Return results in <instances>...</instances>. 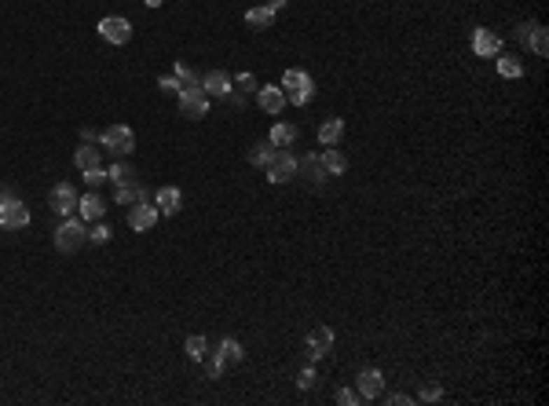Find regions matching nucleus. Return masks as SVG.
Returning <instances> with one entry per match:
<instances>
[{
    "mask_svg": "<svg viewBox=\"0 0 549 406\" xmlns=\"http://www.w3.org/2000/svg\"><path fill=\"white\" fill-rule=\"evenodd\" d=\"M531 29H535V22H524V26H516V41H520V44H527Z\"/></svg>",
    "mask_w": 549,
    "mask_h": 406,
    "instance_id": "nucleus-37",
    "label": "nucleus"
},
{
    "mask_svg": "<svg viewBox=\"0 0 549 406\" xmlns=\"http://www.w3.org/2000/svg\"><path fill=\"white\" fill-rule=\"evenodd\" d=\"M180 113L190 118V121H202L209 113V95L205 92H183L180 95Z\"/></svg>",
    "mask_w": 549,
    "mask_h": 406,
    "instance_id": "nucleus-14",
    "label": "nucleus"
},
{
    "mask_svg": "<svg viewBox=\"0 0 549 406\" xmlns=\"http://www.w3.org/2000/svg\"><path fill=\"white\" fill-rule=\"evenodd\" d=\"M267 8H271V11H282V8H286V0H267Z\"/></svg>",
    "mask_w": 549,
    "mask_h": 406,
    "instance_id": "nucleus-40",
    "label": "nucleus"
},
{
    "mask_svg": "<svg viewBox=\"0 0 549 406\" xmlns=\"http://www.w3.org/2000/svg\"><path fill=\"white\" fill-rule=\"evenodd\" d=\"M231 77L223 74V70H213V74H202V92L209 95V99H228L231 95Z\"/></svg>",
    "mask_w": 549,
    "mask_h": 406,
    "instance_id": "nucleus-12",
    "label": "nucleus"
},
{
    "mask_svg": "<svg viewBox=\"0 0 549 406\" xmlns=\"http://www.w3.org/2000/svg\"><path fill=\"white\" fill-rule=\"evenodd\" d=\"M381 392H384V373L377 366H366L359 373V396L363 399H381Z\"/></svg>",
    "mask_w": 549,
    "mask_h": 406,
    "instance_id": "nucleus-17",
    "label": "nucleus"
},
{
    "mask_svg": "<svg viewBox=\"0 0 549 406\" xmlns=\"http://www.w3.org/2000/svg\"><path fill=\"white\" fill-rule=\"evenodd\" d=\"M341 136H345V121L341 118H330V121L319 125V143H322V147H337Z\"/></svg>",
    "mask_w": 549,
    "mask_h": 406,
    "instance_id": "nucleus-20",
    "label": "nucleus"
},
{
    "mask_svg": "<svg viewBox=\"0 0 549 406\" xmlns=\"http://www.w3.org/2000/svg\"><path fill=\"white\" fill-rule=\"evenodd\" d=\"M297 136H300V132H297L293 125H286V121H279V125L271 128V139H267V143H271L274 150H289V147H293V143H297Z\"/></svg>",
    "mask_w": 549,
    "mask_h": 406,
    "instance_id": "nucleus-19",
    "label": "nucleus"
},
{
    "mask_svg": "<svg viewBox=\"0 0 549 406\" xmlns=\"http://www.w3.org/2000/svg\"><path fill=\"white\" fill-rule=\"evenodd\" d=\"M256 103H260L264 113L279 118V113L286 110V92H282L279 85H264V88H256Z\"/></svg>",
    "mask_w": 549,
    "mask_h": 406,
    "instance_id": "nucleus-11",
    "label": "nucleus"
},
{
    "mask_svg": "<svg viewBox=\"0 0 549 406\" xmlns=\"http://www.w3.org/2000/svg\"><path fill=\"white\" fill-rule=\"evenodd\" d=\"M99 37L110 41V44H128L132 41V22L121 19V15H106V19L99 22Z\"/></svg>",
    "mask_w": 549,
    "mask_h": 406,
    "instance_id": "nucleus-8",
    "label": "nucleus"
},
{
    "mask_svg": "<svg viewBox=\"0 0 549 406\" xmlns=\"http://www.w3.org/2000/svg\"><path fill=\"white\" fill-rule=\"evenodd\" d=\"M322 169H326V176H341L348 169V158L330 147V150H322Z\"/></svg>",
    "mask_w": 549,
    "mask_h": 406,
    "instance_id": "nucleus-24",
    "label": "nucleus"
},
{
    "mask_svg": "<svg viewBox=\"0 0 549 406\" xmlns=\"http://www.w3.org/2000/svg\"><path fill=\"white\" fill-rule=\"evenodd\" d=\"M228 103H231V106H246V95H242V92H231Z\"/></svg>",
    "mask_w": 549,
    "mask_h": 406,
    "instance_id": "nucleus-38",
    "label": "nucleus"
},
{
    "mask_svg": "<svg viewBox=\"0 0 549 406\" xmlns=\"http://www.w3.org/2000/svg\"><path fill=\"white\" fill-rule=\"evenodd\" d=\"M389 402H392V406H403V402H410V396H407V392H396V396H389Z\"/></svg>",
    "mask_w": 549,
    "mask_h": 406,
    "instance_id": "nucleus-39",
    "label": "nucleus"
},
{
    "mask_svg": "<svg viewBox=\"0 0 549 406\" xmlns=\"http://www.w3.org/2000/svg\"><path fill=\"white\" fill-rule=\"evenodd\" d=\"M85 241H88L85 220H62V223L55 227V249H59V253H77Z\"/></svg>",
    "mask_w": 549,
    "mask_h": 406,
    "instance_id": "nucleus-2",
    "label": "nucleus"
},
{
    "mask_svg": "<svg viewBox=\"0 0 549 406\" xmlns=\"http://www.w3.org/2000/svg\"><path fill=\"white\" fill-rule=\"evenodd\" d=\"M297 384H300V392H312V388H315V370H312V366H304V370H300V377H297Z\"/></svg>",
    "mask_w": 549,
    "mask_h": 406,
    "instance_id": "nucleus-33",
    "label": "nucleus"
},
{
    "mask_svg": "<svg viewBox=\"0 0 549 406\" xmlns=\"http://www.w3.org/2000/svg\"><path fill=\"white\" fill-rule=\"evenodd\" d=\"M498 74H502V77H520V74H524V66H520V59L498 55Z\"/></svg>",
    "mask_w": 549,
    "mask_h": 406,
    "instance_id": "nucleus-29",
    "label": "nucleus"
},
{
    "mask_svg": "<svg viewBox=\"0 0 549 406\" xmlns=\"http://www.w3.org/2000/svg\"><path fill=\"white\" fill-rule=\"evenodd\" d=\"M106 180H114V187L118 183H136V169L128 165V161H114V165L106 169Z\"/></svg>",
    "mask_w": 549,
    "mask_h": 406,
    "instance_id": "nucleus-26",
    "label": "nucleus"
},
{
    "mask_svg": "<svg viewBox=\"0 0 549 406\" xmlns=\"http://www.w3.org/2000/svg\"><path fill=\"white\" fill-rule=\"evenodd\" d=\"M417 399H422V402H436V399H443V388L440 384H425L422 392H417Z\"/></svg>",
    "mask_w": 549,
    "mask_h": 406,
    "instance_id": "nucleus-32",
    "label": "nucleus"
},
{
    "mask_svg": "<svg viewBox=\"0 0 549 406\" xmlns=\"http://www.w3.org/2000/svg\"><path fill=\"white\" fill-rule=\"evenodd\" d=\"M473 52L480 55V59H491V55H498L502 52V37L494 34V29H473Z\"/></svg>",
    "mask_w": 549,
    "mask_h": 406,
    "instance_id": "nucleus-13",
    "label": "nucleus"
},
{
    "mask_svg": "<svg viewBox=\"0 0 549 406\" xmlns=\"http://www.w3.org/2000/svg\"><path fill=\"white\" fill-rule=\"evenodd\" d=\"M271 158H274V147H271V143H256V147L249 150V161H253L256 169H267Z\"/></svg>",
    "mask_w": 549,
    "mask_h": 406,
    "instance_id": "nucleus-28",
    "label": "nucleus"
},
{
    "mask_svg": "<svg viewBox=\"0 0 549 406\" xmlns=\"http://www.w3.org/2000/svg\"><path fill=\"white\" fill-rule=\"evenodd\" d=\"M77 198H81V194H77L70 183H55L52 194H48V202H52V209H55L59 216H70L74 209H77Z\"/></svg>",
    "mask_w": 549,
    "mask_h": 406,
    "instance_id": "nucleus-10",
    "label": "nucleus"
},
{
    "mask_svg": "<svg viewBox=\"0 0 549 406\" xmlns=\"http://www.w3.org/2000/svg\"><path fill=\"white\" fill-rule=\"evenodd\" d=\"M158 88L165 92V95H180V80H176V77H161Z\"/></svg>",
    "mask_w": 549,
    "mask_h": 406,
    "instance_id": "nucleus-35",
    "label": "nucleus"
},
{
    "mask_svg": "<svg viewBox=\"0 0 549 406\" xmlns=\"http://www.w3.org/2000/svg\"><path fill=\"white\" fill-rule=\"evenodd\" d=\"M359 399H363V396H359V392H352V388H341V392H337V402H341V406H355Z\"/></svg>",
    "mask_w": 549,
    "mask_h": 406,
    "instance_id": "nucleus-36",
    "label": "nucleus"
},
{
    "mask_svg": "<svg viewBox=\"0 0 549 406\" xmlns=\"http://www.w3.org/2000/svg\"><path fill=\"white\" fill-rule=\"evenodd\" d=\"M29 223V209L15 198V194L0 190V227H8V231H22Z\"/></svg>",
    "mask_w": 549,
    "mask_h": 406,
    "instance_id": "nucleus-3",
    "label": "nucleus"
},
{
    "mask_svg": "<svg viewBox=\"0 0 549 406\" xmlns=\"http://www.w3.org/2000/svg\"><path fill=\"white\" fill-rule=\"evenodd\" d=\"M282 92H286V103H293V106H304L315 95V80L304 74V70H286L282 74V85H279Z\"/></svg>",
    "mask_w": 549,
    "mask_h": 406,
    "instance_id": "nucleus-1",
    "label": "nucleus"
},
{
    "mask_svg": "<svg viewBox=\"0 0 549 406\" xmlns=\"http://www.w3.org/2000/svg\"><path fill=\"white\" fill-rule=\"evenodd\" d=\"M81 176H85L88 187H99V183L106 180V169H88V172H81Z\"/></svg>",
    "mask_w": 549,
    "mask_h": 406,
    "instance_id": "nucleus-34",
    "label": "nucleus"
},
{
    "mask_svg": "<svg viewBox=\"0 0 549 406\" xmlns=\"http://www.w3.org/2000/svg\"><path fill=\"white\" fill-rule=\"evenodd\" d=\"M99 139H103V147H110V150L121 154V158L136 150V132H132L128 125H110V128H103Z\"/></svg>",
    "mask_w": 549,
    "mask_h": 406,
    "instance_id": "nucleus-5",
    "label": "nucleus"
},
{
    "mask_svg": "<svg viewBox=\"0 0 549 406\" xmlns=\"http://www.w3.org/2000/svg\"><path fill=\"white\" fill-rule=\"evenodd\" d=\"M231 85H235L242 95H249V92H256V88H260V85H256V77H253V74H238V77L231 80Z\"/></svg>",
    "mask_w": 549,
    "mask_h": 406,
    "instance_id": "nucleus-30",
    "label": "nucleus"
},
{
    "mask_svg": "<svg viewBox=\"0 0 549 406\" xmlns=\"http://www.w3.org/2000/svg\"><path fill=\"white\" fill-rule=\"evenodd\" d=\"M77 213H81V220H103V213H106V202H103L95 190H88L85 198H77Z\"/></svg>",
    "mask_w": 549,
    "mask_h": 406,
    "instance_id": "nucleus-18",
    "label": "nucleus"
},
{
    "mask_svg": "<svg viewBox=\"0 0 549 406\" xmlns=\"http://www.w3.org/2000/svg\"><path fill=\"white\" fill-rule=\"evenodd\" d=\"M527 44H531V52H535L538 59H545V55H549V29L535 22V29H531V37H527Z\"/></svg>",
    "mask_w": 549,
    "mask_h": 406,
    "instance_id": "nucleus-27",
    "label": "nucleus"
},
{
    "mask_svg": "<svg viewBox=\"0 0 549 406\" xmlns=\"http://www.w3.org/2000/svg\"><path fill=\"white\" fill-rule=\"evenodd\" d=\"M139 198H147V190H143L139 183H118V187H114V202H118V205H132V202H139Z\"/></svg>",
    "mask_w": 549,
    "mask_h": 406,
    "instance_id": "nucleus-22",
    "label": "nucleus"
},
{
    "mask_svg": "<svg viewBox=\"0 0 549 406\" xmlns=\"http://www.w3.org/2000/svg\"><path fill=\"white\" fill-rule=\"evenodd\" d=\"M183 351H187V359H190V363H205V359H209V340L195 333V337H187Z\"/></svg>",
    "mask_w": 549,
    "mask_h": 406,
    "instance_id": "nucleus-25",
    "label": "nucleus"
},
{
    "mask_svg": "<svg viewBox=\"0 0 549 406\" xmlns=\"http://www.w3.org/2000/svg\"><path fill=\"white\" fill-rule=\"evenodd\" d=\"M88 241H92V246H106V241H110V227L106 223H95L92 231H88Z\"/></svg>",
    "mask_w": 549,
    "mask_h": 406,
    "instance_id": "nucleus-31",
    "label": "nucleus"
},
{
    "mask_svg": "<svg viewBox=\"0 0 549 406\" xmlns=\"http://www.w3.org/2000/svg\"><path fill=\"white\" fill-rule=\"evenodd\" d=\"M74 161H77V169H81V172H88V169H99V147H92V143H85V147H77Z\"/></svg>",
    "mask_w": 549,
    "mask_h": 406,
    "instance_id": "nucleus-23",
    "label": "nucleus"
},
{
    "mask_svg": "<svg viewBox=\"0 0 549 406\" xmlns=\"http://www.w3.org/2000/svg\"><path fill=\"white\" fill-rule=\"evenodd\" d=\"M143 4H147V8H161V4H165V0H143Z\"/></svg>",
    "mask_w": 549,
    "mask_h": 406,
    "instance_id": "nucleus-41",
    "label": "nucleus"
},
{
    "mask_svg": "<svg viewBox=\"0 0 549 406\" xmlns=\"http://www.w3.org/2000/svg\"><path fill=\"white\" fill-rule=\"evenodd\" d=\"M333 348V330L330 326H315L308 333V344H304V355H308V363H319L322 355Z\"/></svg>",
    "mask_w": 549,
    "mask_h": 406,
    "instance_id": "nucleus-9",
    "label": "nucleus"
},
{
    "mask_svg": "<svg viewBox=\"0 0 549 406\" xmlns=\"http://www.w3.org/2000/svg\"><path fill=\"white\" fill-rule=\"evenodd\" d=\"M297 176H304L312 187H319L322 180H326V169H322V154H304L297 158Z\"/></svg>",
    "mask_w": 549,
    "mask_h": 406,
    "instance_id": "nucleus-16",
    "label": "nucleus"
},
{
    "mask_svg": "<svg viewBox=\"0 0 549 406\" xmlns=\"http://www.w3.org/2000/svg\"><path fill=\"white\" fill-rule=\"evenodd\" d=\"M297 176V158L289 150H274V158L267 161V180L271 183H289Z\"/></svg>",
    "mask_w": 549,
    "mask_h": 406,
    "instance_id": "nucleus-7",
    "label": "nucleus"
},
{
    "mask_svg": "<svg viewBox=\"0 0 549 406\" xmlns=\"http://www.w3.org/2000/svg\"><path fill=\"white\" fill-rule=\"evenodd\" d=\"M158 220H161L158 205H154V202H147V198H139L132 209H128V227H132V231H139V234H147Z\"/></svg>",
    "mask_w": 549,
    "mask_h": 406,
    "instance_id": "nucleus-6",
    "label": "nucleus"
},
{
    "mask_svg": "<svg viewBox=\"0 0 549 406\" xmlns=\"http://www.w3.org/2000/svg\"><path fill=\"white\" fill-rule=\"evenodd\" d=\"M242 355H246V351H242L238 340H235V337H223V340H220V351L213 355V359H209V377H220V373L228 370V366H238V363H242Z\"/></svg>",
    "mask_w": 549,
    "mask_h": 406,
    "instance_id": "nucleus-4",
    "label": "nucleus"
},
{
    "mask_svg": "<svg viewBox=\"0 0 549 406\" xmlns=\"http://www.w3.org/2000/svg\"><path fill=\"white\" fill-rule=\"evenodd\" d=\"M271 22H274V11H271L267 4L249 8V11H246V26H249V29H267Z\"/></svg>",
    "mask_w": 549,
    "mask_h": 406,
    "instance_id": "nucleus-21",
    "label": "nucleus"
},
{
    "mask_svg": "<svg viewBox=\"0 0 549 406\" xmlns=\"http://www.w3.org/2000/svg\"><path fill=\"white\" fill-rule=\"evenodd\" d=\"M154 205H158L161 216H176V213H180V205H183L180 187H158L154 190Z\"/></svg>",
    "mask_w": 549,
    "mask_h": 406,
    "instance_id": "nucleus-15",
    "label": "nucleus"
}]
</instances>
